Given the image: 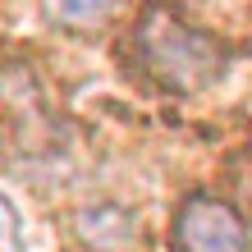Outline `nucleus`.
I'll list each match as a JSON object with an SVG mask.
<instances>
[{
	"mask_svg": "<svg viewBox=\"0 0 252 252\" xmlns=\"http://www.w3.org/2000/svg\"><path fill=\"white\" fill-rule=\"evenodd\" d=\"M133 41H138L142 69L174 92H202L225 73V46L211 32L170 14L165 5H147Z\"/></svg>",
	"mask_w": 252,
	"mask_h": 252,
	"instance_id": "f257e3e1",
	"label": "nucleus"
},
{
	"mask_svg": "<svg viewBox=\"0 0 252 252\" xmlns=\"http://www.w3.org/2000/svg\"><path fill=\"white\" fill-rule=\"evenodd\" d=\"M170 239H174V252H248L252 229L234 202L197 192L179 206Z\"/></svg>",
	"mask_w": 252,
	"mask_h": 252,
	"instance_id": "f03ea898",
	"label": "nucleus"
},
{
	"mask_svg": "<svg viewBox=\"0 0 252 252\" xmlns=\"http://www.w3.org/2000/svg\"><path fill=\"white\" fill-rule=\"evenodd\" d=\"M73 234L92 252H124L138 239V216L124 211V206L96 202V206H83V211L73 216Z\"/></svg>",
	"mask_w": 252,
	"mask_h": 252,
	"instance_id": "7ed1b4c3",
	"label": "nucleus"
},
{
	"mask_svg": "<svg viewBox=\"0 0 252 252\" xmlns=\"http://www.w3.org/2000/svg\"><path fill=\"white\" fill-rule=\"evenodd\" d=\"M115 9V0H46V14L69 28H92Z\"/></svg>",
	"mask_w": 252,
	"mask_h": 252,
	"instance_id": "20e7f679",
	"label": "nucleus"
},
{
	"mask_svg": "<svg viewBox=\"0 0 252 252\" xmlns=\"http://www.w3.org/2000/svg\"><path fill=\"white\" fill-rule=\"evenodd\" d=\"M23 248V220L5 192H0V252H19Z\"/></svg>",
	"mask_w": 252,
	"mask_h": 252,
	"instance_id": "39448f33",
	"label": "nucleus"
}]
</instances>
